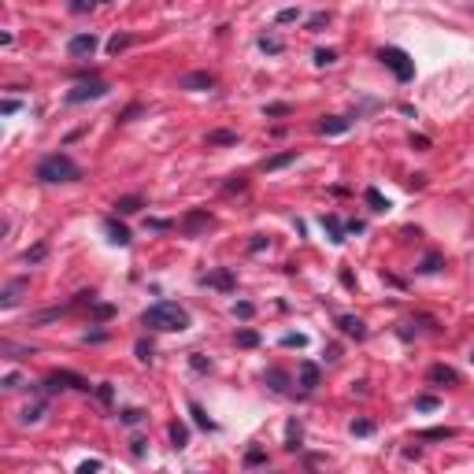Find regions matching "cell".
<instances>
[{
	"mask_svg": "<svg viewBox=\"0 0 474 474\" xmlns=\"http://www.w3.org/2000/svg\"><path fill=\"white\" fill-rule=\"evenodd\" d=\"M378 59H382V63H385L389 70H393V75H397L400 82H408V78L415 75V63L408 59V52H404V49H382V52H378Z\"/></svg>",
	"mask_w": 474,
	"mask_h": 474,
	"instance_id": "3957f363",
	"label": "cell"
},
{
	"mask_svg": "<svg viewBox=\"0 0 474 474\" xmlns=\"http://www.w3.org/2000/svg\"><path fill=\"white\" fill-rule=\"evenodd\" d=\"M289 104H267V115H286Z\"/></svg>",
	"mask_w": 474,
	"mask_h": 474,
	"instance_id": "f35d334b",
	"label": "cell"
},
{
	"mask_svg": "<svg viewBox=\"0 0 474 474\" xmlns=\"http://www.w3.org/2000/svg\"><path fill=\"white\" fill-rule=\"evenodd\" d=\"M204 282H208L211 289H222V293H230V289H234V275H230V270H211V275H208Z\"/></svg>",
	"mask_w": 474,
	"mask_h": 474,
	"instance_id": "9c48e42d",
	"label": "cell"
},
{
	"mask_svg": "<svg viewBox=\"0 0 474 474\" xmlns=\"http://www.w3.org/2000/svg\"><path fill=\"white\" fill-rule=\"evenodd\" d=\"M141 323H145L148 330H160V334H174V330L189 326V312L182 304H174V300H160V304H152L148 312L141 315Z\"/></svg>",
	"mask_w": 474,
	"mask_h": 474,
	"instance_id": "6da1fadb",
	"label": "cell"
},
{
	"mask_svg": "<svg viewBox=\"0 0 474 474\" xmlns=\"http://www.w3.org/2000/svg\"><path fill=\"white\" fill-rule=\"evenodd\" d=\"M93 315H97V319H108L112 307H108V304H93Z\"/></svg>",
	"mask_w": 474,
	"mask_h": 474,
	"instance_id": "ab89813d",
	"label": "cell"
},
{
	"mask_svg": "<svg viewBox=\"0 0 474 474\" xmlns=\"http://www.w3.org/2000/svg\"><path fill=\"white\" fill-rule=\"evenodd\" d=\"M430 382H456V371H452V367H434Z\"/></svg>",
	"mask_w": 474,
	"mask_h": 474,
	"instance_id": "ffe728a7",
	"label": "cell"
},
{
	"mask_svg": "<svg viewBox=\"0 0 474 474\" xmlns=\"http://www.w3.org/2000/svg\"><path fill=\"white\" fill-rule=\"evenodd\" d=\"M296 15H300L296 8H282V11H278V22H293Z\"/></svg>",
	"mask_w": 474,
	"mask_h": 474,
	"instance_id": "74e56055",
	"label": "cell"
},
{
	"mask_svg": "<svg viewBox=\"0 0 474 474\" xmlns=\"http://www.w3.org/2000/svg\"><path fill=\"white\" fill-rule=\"evenodd\" d=\"M337 326H341V334H349V337H356V341L367 334L363 319H356V315H337Z\"/></svg>",
	"mask_w": 474,
	"mask_h": 474,
	"instance_id": "52a82bcc",
	"label": "cell"
},
{
	"mask_svg": "<svg viewBox=\"0 0 474 474\" xmlns=\"http://www.w3.org/2000/svg\"><path fill=\"white\" fill-rule=\"evenodd\" d=\"M38 178L41 182H78L82 171H78V163L63 156V152H52V156H45L38 163Z\"/></svg>",
	"mask_w": 474,
	"mask_h": 474,
	"instance_id": "7a4b0ae2",
	"label": "cell"
},
{
	"mask_svg": "<svg viewBox=\"0 0 474 474\" xmlns=\"http://www.w3.org/2000/svg\"><path fill=\"white\" fill-rule=\"evenodd\" d=\"M456 430H448V426H437V430H422L426 441H437V437H452Z\"/></svg>",
	"mask_w": 474,
	"mask_h": 474,
	"instance_id": "f1b7e54d",
	"label": "cell"
},
{
	"mask_svg": "<svg viewBox=\"0 0 474 474\" xmlns=\"http://www.w3.org/2000/svg\"><path fill=\"white\" fill-rule=\"evenodd\" d=\"M141 419H145V415H141L137 408H126V411H123V422H126V426H137Z\"/></svg>",
	"mask_w": 474,
	"mask_h": 474,
	"instance_id": "d6a6232c",
	"label": "cell"
},
{
	"mask_svg": "<svg viewBox=\"0 0 474 474\" xmlns=\"http://www.w3.org/2000/svg\"><path fill=\"white\" fill-rule=\"evenodd\" d=\"M22 286H26V282H11V286H8V293H4V300H0V304H4V307H15V300H19Z\"/></svg>",
	"mask_w": 474,
	"mask_h": 474,
	"instance_id": "ac0fdd59",
	"label": "cell"
},
{
	"mask_svg": "<svg viewBox=\"0 0 474 474\" xmlns=\"http://www.w3.org/2000/svg\"><path fill=\"white\" fill-rule=\"evenodd\" d=\"M319 385V367L312 360H304L300 363V389H315Z\"/></svg>",
	"mask_w": 474,
	"mask_h": 474,
	"instance_id": "8fae6325",
	"label": "cell"
},
{
	"mask_svg": "<svg viewBox=\"0 0 474 474\" xmlns=\"http://www.w3.org/2000/svg\"><path fill=\"white\" fill-rule=\"evenodd\" d=\"M352 434L356 437H371L374 434V422L371 419H352Z\"/></svg>",
	"mask_w": 474,
	"mask_h": 474,
	"instance_id": "d6986e66",
	"label": "cell"
},
{
	"mask_svg": "<svg viewBox=\"0 0 474 474\" xmlns=\"http://www.w3.org/2000/svg\"><path fill=\"white\" fill-rule=\"evenodd\" d=\"M323 227H326V234H330V241H334V245L345 241V227H341V219H337V215H326V219H323Z\"/></svg>",
	"mask_w": 474,
	"mask_h": 474,
	"instance_id": "4fadbf2b",
	"label": "cell"
},
{
	"mask_svg": "<svg viewBox=\"0 0 474 474\" xmlns=\"http://www.w3.org/2000/svg\"><path fill=\"white\" fill-rule=\"evenodd\" d=\"M78 471H82V474H89V471H100V459H89V464H82Z\"/></svg>",
	"mask_w": 474,
	"mask_h": 474,
	"instance_id": "f6af8a7d",
	"label": "cell"
},
{
	"mask_svg": "<svg viewBox=\"0 0 474 474\" xmlns=\"http://www.w3.org/2000/svg\"><path fill=\"white\" fill-rule=\"evenodd\" d=\"M41 415H45V404H41V400H38V404H26V408H22V422H41Z\"/></svg>",
	"mask_w": 474,
	"mask_h": 474,
	"instance_id": "e0dca14e",
	"label": "cell"
},
{
	"mask_svg": "<svg viewBox=\"0 0 474 474\" xmlns=\"http://www.w3.org/2000/svg\"><path fill=\"white\" fill-rule=\"evenodd\" d=\"M345 130H349V118H337V115L319 123V134H345Z\"/></svg>",
	"mask_w": 474,
	"mask_h": 474,
	"instance_id": "7c38bea8",
	"label": "cell"
},
{
	"mask_svg": "<svg viewBox=\"0 0 474 474\" xmlns=\"http://www.w3.org/2000/svg\"><path fill=\"white\" fill-rule=\"evenodd\" d=\"M367 204H371L374 211H385V208H389V200H385L382 193H378V189H367Z\"/></svg>",
	"mask_w": 474,
	"mask_h": 474,
	"instance_id": "44dd1931",
	"label": "cell"
},
{
	"mask_svg": "<svg viewBox=\"0 0 474 474\" xmlns=\"http://www.w3.org/2000/svg\"><path fill=\"white\" fill-rule=\"evenodd\" d=\"M67 52L70 56H93L97 52V33H75V38L67 41Z\"/></svg>",
	"mask_w": 474,
	"mask_h": 474,
	"instance_id": "8992f818",
	"label": "cell"
},
{
	"mask_svg": "<svg viewBox=\"0 0 474 474\" xmlns=\"http://www.w3.org/2000/svg\"><path fill=\"white\" fill-rule=\"evenodd\" d=\"M19 382H22L19 374H8V378H4V389H19Z\"/></svg>",
	"mask_w": 474,
	"mask_h": 474,
	"instance_id": "ee69618b",
	"label": "cell"
},
{
	"mask_svg": "<svg viewBox=\"0 0 474 474\" xmlns=\"http://www.w3.org/2000/svg\"><path fill=\"white\" fill-rule=\"evenodd\" d=\"M263 459H267V456H263V452H259V448H252V452H248V456H245V464H248V467H256V464H263Z\"/></svg>",
	"mask_w": 474,
	"mask_h": 474,
	"instance_id": "8d00e7d4",
	"label": "cell"
},
{
	"mask_svg": "<svg viewBox=\"0 0 474 474\" xmlns=\"http://www.w3.org/2000/svg\"><path fill=\"white\" fill-rule=\"evenodd\" d=\"M256 341H259V337H256V330H241V334H237V345H245V349H252Z\"/></svg>",
	"mask_w": 474,
	"mask_h": 474,
	"instance_id": "f546056e",
	"label": "cell"
},
{
	"mask_svg": "<svg viewBox=\"0 0 474 474\" xmlns=\"http://www.w3.org/2000/svg\"><path fill=\"white\" fill-rule=\"evenodd\" d=\"M97 397L104 400V404H112V385H108V382H104V385L97 389Z\"/></svg>",
	"mask_w": 474,
	"mask_h": 474,
	"instance_id": "60d3db41",
	"label": "cell"
},
{
	"mask_svg": "<svg viewBox=\"0 0 474 474\" xmlns=\"http://www.w3.org/2000/svg\"><path fill=\"white\" fill-rule=\"evenodd\" d=\"M104 230H108V241H112V245H130V230L118 227L115 219H104Z\"/></svg>",
	"mask_w": 474,
	"mask_h": 474,
	"instance_id": "30bf717a",
	"label": "cell"
},
{
	"mask_svg": "<svg viewBox=\"0 0 474 474\" xmlns=\"http://www.w3.org/2000/svg\"><path fill=\"white\" fill-rule=\"evenodd\" d=\"M178 86H182V89H211V86H215V78H211L208 70H200V75H185Z\"/></svg>",
	"mask_w": 474,
	"mask_h": 474,
	"instance_id": "ba28073f",
	"label": "cell"
},
{
	"mask_svg": "<svg viewBox=\"0 0 474 474\" xmlns=\"http://www.w3.org/2000/svg\"><path fill=\"white\" fill-rule=\"evenodd\" d=\"M137 356L148 363V360H152V345H145V341H141V345H137Z\"/></svg>",
	"mask_w": 474,
	"mask_h": 474,
	"instance_id": "7bdbcfd3",
	"label": "cell"
},
{
	"mask_svg": "<svg viewBox=\"0 0 474 474\" xmlns=\"http://www.w3.org/2000/svg\"><path fill=\"white\" fill-rule=\"evenodd\" d=\"M293 160H296V152H282V156H270L263 167H267V171H282V167H289Z\"/></svg>",
	"mask_w": 474,
	"mask_h": 474,
	"instance_id": "9a60e30c",
	"label": "cell"
},
{
	"mask_svg": "<svg viewBox=\"0 0 474 474\" xmlns=\"http://www.w3.org/2000/svg\"><path fill=\"white\" fill-rule=\"evenodd\" d=\"M167 434H171V441H174V448H182V445L189 441V430H185L182 422H171V426H167Z\"/></svg>",
	"mask_w": 474,
	"mask_h": 474,
	"instance_id": "2e32d148",
	"label": "cell"
},
{
	"mask_svg": "<svg viewBox=\"0 0 474 474\" xmlns=\"http://www.w3.org/2000/svg\"><path fill=\"white\" fill-rule=\"evenodd\" d=\"M267 382H270V389L286 393V374H282V371H267Z\"/></svg>",
	"mask_w": 474,
	"mask_h": 474,
	"instance_id": "cb8c5ba5",
	"label": "cell"
},
{
	"mask_svg": "<svg viewBox=\"0 0 474 474\" xmlns=\"http://www.w3.org/2000/svg\"><path fill=\"white\" fill-rule=\"evenodd\" d=\"M189 411L197 415V426H204V430H215V422L208 419V415H204V408H200V404H189Z\"/></svg>",
	"mask_w": 474,
	"mask_h": 474,
	"instance_id": "603a6c76",
	"label": "cell"
},
{
	"mask_svg": "<svg viewBox=\"0 0 474 474\" xmlns=\"http://www.w3.org/2000/svg\"><path fill=\"white\" fill-rule=\"evenodd\" d=\"M126 45H130V38H118V33H115V38L108 41V52H123Z\"/></svg>",
	"mask_w": 474,
	"mask_h": 474,
	"instance_id": "e575fe53",
	"label": "cell"
},
{
	"mask_svg": "<svg viewBox=\"0 0 474 474\" xmlns=\"http://www.w3.org/2000/svg\"><path fill=\"white\" fill-rule=\"evenodd\" d=\"M45 389H89V382L75 371H56L45 378Z\"/></svg>",
	"mask_w": 474,
	"mask_h": 474,
	"instance_id": "5b68a950",
	"label": "cell"
},
{
	"mask_svg": "<svg viewBox=\"0 0 474 474\" xmlns=\"http://www.w3.org/2000/svg\"><path fill=\"white\" fill-rule=\"evenodd\" d=\"M415 408H419V411H434L437 408V397H419V400H415Z\"/></svg>",
	"mask_w": 474,
	"mask_h": 474,
	"instance_id": "836d02e7",
	"label": "cell"
},
{
	"mask_svg": "<svg viewBox=\"0 0 474 474\" xmlns=\"http://www.w3.org/2000/svg\"><path fill=\"white\" fill-rule=\"evenodd\" d=\"M104 93H108V82H100V78H93V82H78V86L67 93V104H86V100H100Z\"/></svg>",
	"mask_w": 474,
	"mask_h": 474,
	"instance_id": "277c9868",
	"label": "cell"
},
{
	"mask_svg": "<svg viewBox=\"0 0 474 474\" xmlns=\"http://www.w3.org/2000/svg\"><path fill=\"white\" fill-rule=\"evenodd\" d=\"M334 59H337V52H334V49H319V52H315V63H319V67H330Z\"/></svg>",
	"mask_w": 474,
	"mask_h": 474,
	"instance_id": "484cf974",
	"label": "cell"
},
{
	"mask_svg": "<svg viewBox=\"0 0 474 474\" xmlns=\"http://www.w3.org/2000/svg\"><path fill=\"white\" fill-rule=\"evenodd\" d=\"M234 315H241V319H248V315H252V304H234Z\"/></svg>",
	"mask_w": 474,
	"mask_h": 474,
	"instance_id": "b9f144b4",
	"label": "cell"
},
{
	"mask_svg": "<svg viewBox=\"0 0 474 474\" xmlns=\"http://www.w3.org/2000/svg\"><path fill=\"white\" fill-rule=\"evenodd\" d=\"M471 363H474V352H471Z\"/></svg>",
	"mask_w": 474,
	"mask_h": 474,
	"instance_id": "7dc6e473",
	"label": "cell"
},
{
	"mask_svg": "<svg viewBox=\"0 0 474 474\" xmlns=\"http://www.w3.org/2000/svg\"><path fill=\"white\" fill-rule=\"evenodd\" d=\"M282 345H286V349H304L307 337L304 334H286V337H282Z\"/></svg>",
	"mask_w": 474,
	"mask_h": 474,
	"instance_id": "4316f807",
	"label": "cell"
},
{
	"mask_svg": "<svg viewBox=\"0 0 474 474\" xmlns=\"http://www.w3.org/2000/svg\"><path fill=\"white\" fill-rule=\"evenodd\" d=\"M137 208H141V197H123V200H115V211H118V215H134Z\"/></svg>",
	"mask_w": 474,
	"mask_h": 474,
	"instance_id": "5bb4252c",
	"label": "cell"
},
{
	"mask_svg": "<svg viewBox=\"0 0 474 474\" xmlns=\"http://www.w3.org/2000/svg\"><path fill=\"white\" fill-rule=\"evenodd\" d=\"M97 4H104V0H70V11H75V15H86V11H93Z\"/></svg>",
	"mask_w": 474,
	"mask_h": 474,
	"instance_id": "7402d4cb",
	"label": "cell"
},
{
	"mask_svg": "<svg viewBox=\"0 0 474 474\" xmlns=\"http://www.w3.org/2000/svg\"><path fill=\"white\" fill-rule=\"evenodd\" d=\"M289 448H296V445H300V426H296V422H289Z\"/></svg>",
	"mask_w": 474,
	"mask_h": 474,
	"instance_id": "d590c367",
	"label": "cell"
},
{
	"mask_svg": "<svg viewBox=\"0 0 474 474\" xmlns=\"http://www.w3.org/2000/svg\"><path fill=\"white\" fill-rule=\"evenodd\" d=\"M259 49L263 52H282V41L278 38H259Z\"/></svg>",
	"mask_w": 474,
	"mask_h": 474,
	"instance_id": "4dcf8cb0",
	"label": "cell"
},
{
	"mask_svg": "<svg viewBox=\"0 0 474 474\" xmlns=\"http://www.w3.org/2000/svg\"><path fill=\"white\" fill-rule=\"evenodd\" d=\"M422 270H437V256H426L422 259Z\"/></svg>",
	"mask_w": 474,
	"mask_h": 474,
	"instance_id": "bcb514c9",
	"label": "cell"
},
{
	"mask_svg": "<svg viewBox=\"0 0 474 474\" xmlns=\"http://www.w3.org/2000/svg\"><path fill=\"white\" fill-rule=\"evenodd\" d=\"M200 222H211V215H204V211H197V215H189V219H185V230H197Z\"/></svg>",
	"mask_w": 474,
	"mask_h": 474,
	"instance_id": "1f68e13d",
	"label": "cell"
},
{
	"mask_svg": "<svg viewBox=\"0 0 474 474\" xmlns=\"http://www.w3.org/2000/svg\"><path fill=\"white\" fill-rule=\"evenodd\" d=\"M208 141H211V145H234V134H227V130H215V134H208Z\"/></svg>",
	"mask_w": 474,
	"mask_h": 474,
	"instance_id": "d4e9b609",
	"label": "cell"
},
{
	"mask_svg": "<svg viewBox=\"0 0 474 474\" xmlns=\"http://www.w3.org/2000/svg\"><path fill=\"white\" fill-rule=\"evenodd\" d=\"M45 252H49V248H45V245H33V248H30V252L22 256V259H26V263H41V259H45Z\"/></svg>",
	"mask_w": 474,
	"mask_h": 474,
	"instance_id": "83f0119b",
	"label": "cell"
}]
</instances>
